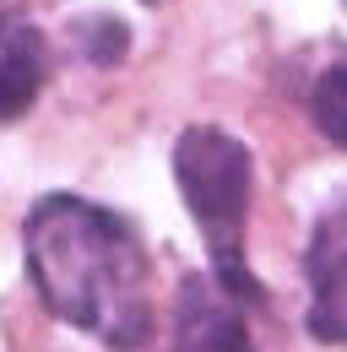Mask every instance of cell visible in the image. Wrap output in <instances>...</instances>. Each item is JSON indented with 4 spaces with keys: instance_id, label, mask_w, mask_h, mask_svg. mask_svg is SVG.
I'll use <instances>...</instances> for the list:
<instances>
[{
    "instance_id": "2",
    "label": "cell",
    "mask_w": 347,
    "mask_h": 352,
    "mask_svg": "<svg viewBox=\"0 0 347 352\" xmlns=\"http://www.w3.org/2000/svg\"><path fill=\"white\" fill-rule=\"evenodd\" d=\"M174 179L179 195L190 206V217L207 239L217 287H228L233 298H260L250 261H244V228H250V146L233 141L217 125H190L174 141Z\"/></svg>"
},
{
    "instance_id": "1",
    "label": "cell",
    "mask_w": 347,
    "mask_h": 352,
    "mask_svg": "<svg viewBox=\"0 0 347 352\" xmlns=\"http://www.w3.org/2000/svg\"><path fill=\"white\" fill-rule=\"evenodd\" d=\"M28 271L65 325L114 352L152 336V276L125 222L82 195H43L28 212Z\"/></svg>"
},
{
    "instance_id": "3",
    "label": "cell",
    "mask_w": 347,
    "mask_h": 352,
    "mask_svg": "<svg viewBox=\"0 0 347 352\" xmlns=\"http://www.w3.org/2000/svg\"><path fill=\"white\" fill-rule=\"evenodd\" d=\"M309 331L320 342H347V206H337L331 217L315 228L309 244Z\"/></svg>"
},
{
    "instance_id": "6",
    "label": "cell",
    "mask_w": 347,
    "mask_h": 352,
    "mask_svg": "<svg viewBox=\"0 0 347 352\" xmlns=\"http://www.w3.org/2000/svg\"><path fill=\"white\" fill-rule=\"evenodd\" d=\"M309 114H315V125H320L326 141L347 146V65H331V71L315 82V92H309Z\"/></svg>"
},
{
    "instance_id": "5",
    "label": "cell",
    "mask_w": 347,
    "mask_h": 352,
    "mask_svg": "<svg viewBox=\"0 0 347 352\" xmlns=\"http://www.w3.org/2000/svg\"><path fill=\"white\" fill-rule=\"evenodd\" d=\"M43 87V38L28 22L0 28V120L28 114V103Z\"/></svg>"
},
{
    "instance_id": "4",
    "label": "cell",
    "mask_w": 347,
    "mask_h": 352,
    "mask_svg": "<svg viewBox=\"0 0 347 352\" xmlns=\"http://www.w3.org/2000/svg\"><path fill=\"white\" fill-rule=\"evenodd\" d=\"M174 352H255L244 336V320L233 304L217 298L207 282H185L179 287V314H174Z\"/></svg>"
}]
</instances>
